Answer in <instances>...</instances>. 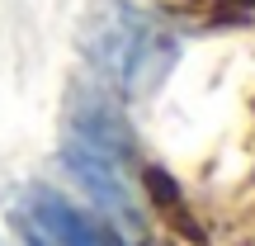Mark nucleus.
Masks as SVG:
<instances>
[{
    "label": "nucleus",
    "mask_w": 255,
    "mask_h": 246,
    "mask_svg": "<svg viewBox=\"0 0 255 246\" xmlns=\"http://www.w3.org/2000/svg\"><path fill=\"white\" fill-rule=\"evenodd\" d=\"M161 9L184 19H213V24H237L255 9V0H161Z\"/></svg>",
    "instance_id": "423d86ee"
},
{
    "label": "nucleus",
    "mask_w": 255,
    "mask_h": 246,
    "mask_svg": "<svg viewBox=\"0 0 255 246\" xmlns=\"http://www.w3.org/2000/svg\"><path fill=\"white\" fill-rule=\"evenodd\" d=\"M14 228H19V237H24L28 246H52V242H47V237H43V232H38V228H33V223H28V218H24V213H14Z\"/></svg>",
    "instance_id": "0eeeda50"
},
{
    "label": "nucleus",
    "mask_w": 255,
    "mask_h": 246,
    "mask_svg": "<svg viewBox=\"0 0 255 246\" xmlns=\"http://www.w3.org/2000/svg\"><path fill=\"white\" fill-rule=\"evenodd\" d=\"M71 137L100 147L114 161H128V156H132V133H128L123 114L114 109L104 95H76L71 100Z\"/></svg>",
    "instance_id": "20e7f679"
},
{
    "label": "nucleus",
    "mask_w": 255,
    "mask_h": 246,
    "mask_svg": "<svg viewBox=\"0 0 255 246\" xmlns=\"http://www.w3.org/2000/svg\"><path fill=\"white\" fill-rule=\"evenodd\" d=\"M142 185H146V194H151L156 213L170 223V232H175V237H184V242L203 246V228H199V218H194V209L184 204L180 185H175L170 175L161 171V166H146V171H142Z\"/></svg>",
    "instance_id": "39448f33"
},
{
    "label": "nucleus",
    "mask_w": 255,
    "mask_h": 246,
    "mask_svg": "<svg viewBox=\"0 0 255 246\" xmlns=\"http://www.w3.org/2000/svg\"><path fill=\"white\" fill-rule=\"evenodd\" d=\"M24 218L33 223L52 246H123L100 218L81 213L76 204H66L62 194L43 190V185H33V190L24 194Z\"/></svg>",
    "instance_id": "7ed1b4c3"
},
{
    "label": "nucleus",
    "mask_w": 255,
    "mask_h": 246,
    "mask_svg": "<svg viewBox=\"0 0 255 246\" xmlns=\"http://www.w3.org/2000/svg\"><path fill=\"white\" fill-rule=\"evenodd\" d=\"M62 166L71 171V180L81 185L100 209L137 223V204H132V185H128V175H123V161L104 156L100 147L81 142V137H66L62 142Z\"/></svg>",
    "instance_id": "f03ea898"
},
{
    "label": "nucleus",
    "mask_w": 255,
    "mask_h": 246,
    "mask_svg": "<svg viewBox=\"0 0 255 246\" xmlns=\"http://www.w3.org/2000/svg\"><path fill=\"white\" fill-rule=\"evenodd\" d=\"M76 47L95 71V81L123 100L156 95L180 52L170 28L132 0H90L76 28Z\"/></svg>",
    "instance_id": "f257e3e1"
}]
</instances>
